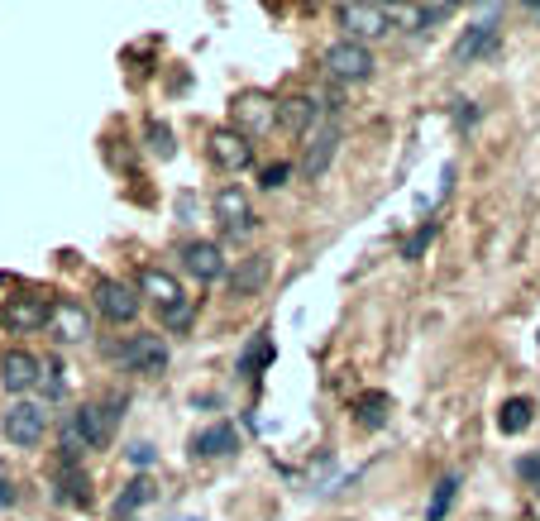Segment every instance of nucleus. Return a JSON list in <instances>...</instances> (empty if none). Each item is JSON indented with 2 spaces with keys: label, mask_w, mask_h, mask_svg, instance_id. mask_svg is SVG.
<instances>
[{
  "label": "nucleus",
  "mask_w": 540,
  "mask_h": 521,
  "mask_svg": "<svg viewBox=\"0 0 540 521\" xmlns=\"http://www.w3.org/2000/svg\"><path fill=\"white\" fill-rule=\"evenodd\" d=\"M268 273H273L268 254H254V259H244L235 273H230V292H235V297H254V292L268 283Z\"/></svg>",
  "instance_id": "nucleus-17"
},
{
  "label": "nucleus",
  "mask_w": 540,
  "mask_h": 521,
  "mask_svg": "<svg viewBox=\"0 0 540 521\" xmlns=\"http://www.w3.org/2000/svg\"><path fill=\"white\" fill-rule=\"evenodd\" d=\"M431 235H435V225H421V230H416V239L407 244V259H416V254H421V249L431 244Z\"/></svg>",
  "instance_id": "nucleus-30"
},
{
  "label": "nucleus",
  "mask_w": 540,
  "mask_h": 521,
  "mask_svg": "<svg viewBox=\"0 0 540 521\" xmlns=\"http://www.w3.org/2000/svg\"><path fill=\"white\" fill-rule=\"evenodd\" d=\"M454 498H459V478H440L435 483V498H431V507H426V521H445L450 517V507H454Z\"/></svg>",
  "instance_id": "nucleus-22"
},
{
  "label": "nucleus",
  "mask_w": 540,
  "mask_h": 521,
  "mask_svg": "<svg viewBox=\"0 0 540 521\" xmlns=\"http://www.w3.org/2000/svg\"><path fill=\"white\" fill-rule=\"evenodd\" d=\"M58 498L72 502V507H87L91 502V478L77 469V464H67L63 478H58Z\"/></svg>",
  "instance_id": "nucleus-20"
},
{
  "label": "nucleus",
  "mask_w": 540,
  "mask_h": 521,
  "mask_svg": "<svg viewBox=\"0 0 540 521\" xmlns=\"http://www.w3.org/2000/svg\"><path fill=\"white\" fill-rule=\"evenodd\" d=\"M497 34H502V29H497L493 20L469 24V29L459 34V44H454L450 58H454V63H478L483 53H493V48H497Z\"/></svg>",
  "instance_id": "nucleus-13"
},
{
  "label": "nucleus",
  "mask_w": 540,
  "mask_h": 521,
  "mask_svg": "<svg viewBox=\"0 0 540 521\" xmlns=\"http://www.w3.org/2000/svg\"><path fill=\"white\" fill-rule=\"evenodd\" d=\"M120 354V364L130 373H144V378H158V373H168V345H163V335H130L125 345L115 349Z\"/></svg>",
  "instance_id": "nucleus-2"
},
{
  "label": "nucleus",
  "mask_w": 540,
  "mask_h": 521,
  "mask_svg": "<svg viewBox=\"0 0 540 521\" xmlns=\"http://www.w3.org/2000/svg\"><path fill=\"white\" fill-rule=\"evenodd\" d=\"M383 421H388V397H383V392H368L364 402H359V426L378 431Z\"/></svg>",
  "instance_id": "nucleus-23"
},
{
  "label": "nucleus",
  "mask_w": 540,
  "mask_h": 521,
  "mask_svg": "<svg viewBox=\"0 0 540 521\" xmlns=\"http://www.w3.org/2000/svg\"><path fill=\"white\" fill-rule=\"evenodd\" d=\"M163 321H168V330H187V326H192V306H187V302L168 306V311H163Z\"/></svg>",
  "instance_id": "nucleus-27"
},
{
  "label": "nucleus",
  "mask_w": 540,
  "mask_h": 521,
  "mask_svg": "<svg viewBox=\"0 0 540 521\" xmlns=\"http://www.w3.org/2000/svg\"><path fill=\"white\" fill-rule=\"evenodd\" d=\"M216 220L230 239L254 235V206H249V196L239 192V187H220L216 192Z\"/></svg>",
  "instance_id": "nucleus-8"
},
{
  "label": "nucleus",
  "mask_w": 540,
  "mask_h": 521,
  "mask_svg": "<svg viewBox=\"0 0 540 521\" xmlns=\"http://www.w3.org/2000/svg\"><path fill=\"white\" fill-rule=\"evenodd\" d=\"M235 426H225V421H216V426H206V431H196L192 435V450L201 459H225V455H235Z\"/></svg>",
  "instance_id": "nucleus-16"
},
{
  "label": "nucleus",
  "mask_w": 540,
  "mask_h": 521,
  "mask_svg": "<svg viewBox=\"0 0 540 521\" xmlns=\"http://www.w3.org/2000/svg\"><path fill=\"white\" fill-rule=\"evenodd\" d=\"M39 388H44V397H63V392H67L63 364H44V378H39Z\"/></svg>",
  "instance_id": "nucleus-25"
},
{
  "label": "nucleus",
  "mask_w": 540,
  "mask_h": 521,
  "mask_svg": "<svg viewBox=\"0 0 540 521\" xmlns=\"http://www.w3.org/2000/svg\"><path fill=\"white\" fill-rule=\"evenodd\" d=\"M517 474H521V478H531V483H540V459H536V455H526V459L517 464Z\"/></svg>",
  "instance_id": "nucleus-31"
},
{
  "label": "nucleus",
  "mask_w": 540,
  "mask_h": 521,
  "mask_svg": "<svg viewBox=\"0 0 540 521\" xmlns=\"http://www.w3.org/2000/svg\"><path fill=\"white\" fill-rule=\"evenodd\" d=\"M182 268L196 283H216V278H225V254H220L216 239H187L182 244Z\"/></svg>",
  "instance_id": "nucleus-9"
},
{
  "label": "nucleus",
  "mask_w": 540,
  "mask_h": 521,
  "mask_svg": "<svg viewBox=\"0 0 540 521\" xmlns=\"http://www.w3.org/2000/svg\"><path fill=\"white\" fill-rule=\"evenodd\" d=\"M450 15H454V5H421V10H416V24L431 29V24H445Z\"/></svg>",
  "instance_id": "nucleus-26"
},
{
  "label": "nucleus",
  "mask_w": 540,
  "mask_h": 521,
  "mask_svg": "<svg viewBox=\"0 0 540 521\" xmlns=\"http://www.w3.org/2000/svg\"><path fill=\"white\" fill-rule=\"evenodd\" d=\"M149 502H153V483H149V478H130V483H125V493L110 502V517L130 521L134 512H139V507H149Z\"/></svg>",
  "instance_id": "nucleus-18"
},
{
  "label": "nucleus",
  "mask_w": 540,
  "mask_h": 521,
  "mask_svg": "<svg viewBox=\"0 0 540 521\" xmlns=\"http://www.w3.org/2000/svg\"><path fill=\"white\" fill-rule=\"evenodd\" d=\"M10 502H15V488H10V478L0 474V512H5V507H10Z\"/></svg>",
  "instance_id": "nucleus-32"
},
{
  "label": "nucleus",
  "mask_w": 540,
  "mask_h": 521,
  "mask_svg": "<svg viewBox=\"0 0 540 521\" xmlns=\"http://www.w3.org/2000/svg\"><path fill=\"white\" fill-rule=\"evenodd\" d=\"M96 311L106 316L110 326H130L134 316H139V287L120 283V278H106V283L96 287Z\"/></svg>",
  "instance_id": "nucleus-6"
},
{
  "label": "nucleus",
  "mask_w": 540,
  "mask_h": 521,
  "mask_svg": "<svg viewBox=\"0 0 540 521\" xmlns=\"http://www.w3.org/2000/svg\"><path fill=\"white\" fill-rule=\"evenodd\" d=\"M53 340L63 345H87L91 340V311L82 302H53Z\"/></svg>",
  "instance_id": "nucleus-11"
},
{
  "label": "nucleus",
  "mask_w": 540,
  "mask_h": 521,
  "mask_svg": "<svg viewBox=\"0 0 540 521\" xmlns=\"http://www.w3.org/2000/svg\"><path fill=\"white\" fill-rule=\"evenodd\" d=\"M325 72L335 82H368L373 77V53L354 39H340V44L325 48Z\"/></svg>",
  "instance_id": "nucleus-4"
},
{
  "label": "nucleus",
  "mask_w": 540,
  "mask_h": 521,
  "mask_svg": "<svg viewBox=\"0 0 540 521\" xmlns=\"http://www.w3.org/2000/svg\"><path fill=\"white\" fill-rule=\"evenodd\" d=\"M536 421V407H531V397H512V402H502V412H497V426L502 435H521L526 426Z\"/></svg>",
  "instance_id": "nucleus-19"
},
{
  "label": "nucleus",
  "mask_w": 540,
  "mask_h": 521,
  "mask_svg": "<svg viewBox=\"0 0 540 521\" xmlns=\"http://www.w3.org/2000/svg\"><path fill=\"white\" fill-rule=\"evenodd\" d=\"M340 29H349L354 44L383 39V34L392 29V10L388 5H340Z\"/></svg>",
  "instance_id": "nucleus-7"
},
{
  "label": "nucleus",
  "mask_w": 540,
  "mask_h": 521,
  "mask_svg": "<svg viewBox=\"0 0 540 521\" xmlns=\"http://www.w3.org/2000/svg\"><path fill=\"white\" fill-rule=\"evenodd\" d=\"M235 125H239L244 139L273 130V125H278V101H268V96H259V91H244V96L235 101Z\"/></svg>",
  "instance_id": "nucleus-10"
},
{
  "label": "nucleus",
  "mask_w": 540,
  "mask_h": 521,
  "mask_svg": "<svg viewBox=\"0 0 540 521\" xmlns=\"http://www.w3.org/2000/svg\"><path fill=\"white\" fill-rule=\"evenodd\" d=\"M139 297H149L153 306L168 311V306L182 302V287H177L173 273H163V268H144V273H139Z\"/></svg>",
  "instance_id": "nucleus-15"
},
{
  "label": "nucleus",
  "mask_w": 540,
  "mask_h": 521,
  "mask_svg": "<svg viewBox=\"0 0 540 521\" xmlns=\"http://www.w3.org/2000/svg\"><path fill=\"white\" fill-rule=\"evenodd\" d=\"M335 144H340V130L335 125H321V130L311 134V144H306V158H302V173L316 182V177H325V168H330V158H335Z\"/></svg>",
  "instance_id": "nucleus-14"
},
{
  "label": "nucleus",
  "mask_w": 540,
  "mask_h": 521,
  "mask_svg": "<svg viewBox=\"0 0 540 521\" xmlns=\"http://www.w3.org/2000/svg\"><path fill=\"white\" fill-rule=\"evenodd\" d=\"M0 431H5V440H10L15 450H34L48 431V407L44 402H34V397H24V402H15V407H5Z\"/></svg>",
  "instance_id": "nucleus-1"
},
{
  "label": "nucleus",
  "mask_w": 540,
  "mask_h": 521,
  "mask_svg": "<svg viewBox=\"0 0 540 521\" xmlns=\"http://www.w3.org/2000/svg\"><path fill=\"white\" fill-rule=\"evenodd\" d=\"M153 153H158V158H168V153H173V134H168V125H153Z\"/></svg>",
  "instance_id": "nucleus-29"
},
{
  "label": "nucleus",
  "mask_w": 540,
  "mask_h": 521,
  "mask_svg": "<svg viewBox=\"0 0 540 521\" xmlns=\"http://www.w3.org/2000/svg\"><path fill=\"white\" fill-rule=\"evenodd\" d=\"M273 359V345H268V335H259L254 345L244 349V359H239V373H254V369H263Z\"/></svg>",
  "instance_id": "nucleus-24"
},
{
  "label": "nucleus",
  "mask_w": 540,
  "mask_h": 521,
  "mask_svg": "<svg viewBox=\"0 0 540 521\" xmlns=\"http://www.w3.org/2000/svg\"><path fill=\"white\" fill-rule=\"evenodd\" d=\"M287 177H292V168H287V163H273V168H263V187H268V192H278L282 182H287Z\"/></svg>",
  "instance_id": "nucleus-28"
},
{
  "label": "nucleus",
  "mask_w": 540,
  "mask_h": 521,
  "mask_svg": "<svg viewBox=\"0 0 540 521\" xmlns=\"http://www.w3.org/2000/svg\"><path fill=\"white\" fill-rule=\"evenodd\" d=\"M211 158H216L220 173H244L254 163V144L239 130H216L211 134Z\"/></svg>",
  "instance_id": "nucleus-12"
},
{
  "label": "nucleus",
  "mask_w": 540,
  "mask_h": 521,
  "mask_svg": "<svg viewBox=\"0 0 540 521\" xmlns=\"http://www.w3.org/2000/svg\"><path fill=\"white\" fill-rule=\"evenodd\" d=\"M130 459H134V464H153V445H134Z\"/></svg>",
  "instance_id": "nucleus-33"
},
{
  "label": "nucleus",
  "mask_w": 540,
  "mask_h": 521,
  "mask_svg": "<svg viewBox=\"0 0 540 521\" xmlns=\"http://www.w3.org/2000/svg\"><path fill=\"white\" fill-rule=\"evenodd\" d=\"M278 120L287 130H306V125L316 120V101H311V96H292V101L278 106Z\"/></svg>",
  "instance_id": "nucleus-21"
},
{
  "label": "nucleus",
  "mask_w": 540,
  "mask_h": 521,
  "mask_svg": "<svg viewBox=\"0 0 540 521\" xmlns=\"http://www.w3.org/2000/svg\"><path fill=\"white\" fill-rule=\"evenodd\" d=\"M39 378H44V359L39 354H29V349H5L0 354V388L24 397V392L39 388Z\"/></svg>",
  "instance_id": "nucleus-5"
},
{
  "label": "nucleus",
  "mask_w": 540,
  "mask_h": 521,
  "mask_svg": "<svg viewBox=\"0 0 540 521\" xmlns=\"http://www.w3.org/2000/svg\"><path fill=\"white\" fill-rule=\"evenodd\" d=\"M48 321H53V306H48L44 297H34V292L0 302V326L10 330V335H34V330H44Z\"/></svg>",
  "instance_id": "nucleus-3"
}]
</instances>
